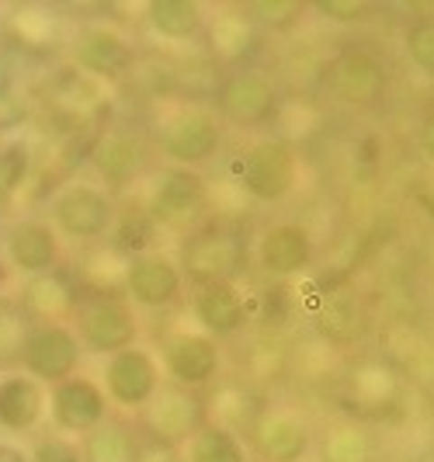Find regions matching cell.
<instances>
[{
    "instance_id": "obj_10",
    "label": "cell",
    "mask_w": 434,
    "mask_h": 462,
    "mask_svg": "<svg viewBox=\"0 0 434 462\" xmlns=\"http://www.w3.org/2000/svg\"><path fill=\"white\" fill-rule=\"evenodd\" d=\"M163 372L153 351L143 345H133L125 351H115L105 358V383L101 390L108 396V403L125 407V411H143L153 396L161 393Z\"/></svg>"
},
{
    "instance_id": "obj_33",
    "label": "cell",
    "mask_w": 434,
    "mask_h": 462,
    "mask_svg": "<svg viewBox=\"0 0 434 462\" xmlns=\"http://www.w3.org/2000/svg\"><path fill=\"white\" fill-rule=\"evenodd\" d=\"M28 462H80L77 439H63V435L39 439L35 441V448L28 452Z\"/></svg>"
},
{
    "instance_id": "obj_29",
    "label": "cell",
    "mask_w": 434,
    "mask_h": 462,
    "mask_svg": "<svg viewBox=\"0 0 434 462\" xmlns=\"http://www.w3.org/2000/svg\"><path fill=\"white\" fill-rule=\"evenodd\" d=\"M403 52L424 77H434V14H424L407 24L403 32Z\"/></svg>"
},
{
    "instance_id": "obj_20",
    "label": "cell",
    "mask_w": 434,
    "mask_h": 462,
    "mask_svg": "<svg viewBox=\"0 0 434 462\" xmlns=\"http://www.w3.org/2000/svg\"><path fill=\"white\" fill-rule=\"evenodd\" d=\"M191 317L212 341H229L247 327V300L236 285H202L191 296Z\"/></svg>"
},
{
    "instance_id": "obj_27",
    "label": "cell",
    "mask_w": 434,
    "mask_h": 462,
    "mask_svg": "<svg viewBox=\"0 0 434 462\" xmlns=\"http://www.w3.org/2000/svg\"><path fill=\"white\" fill-rule=\"evenodd\" d=\"M157 223L146 216V208H136L133 216L118 212L115 219V230H112V244L118 254L125 257H139V254H150L153 251V240H157Z\"/></svg>"
},
{
    "instance_id": "obj_18",
    "label": "cell",
    "mask_w": 434,
    "mask_h": 462,
    "mask_svg": "<svg viewBox=\"0 0 434 462\" xmlns=\"http://www.w3.org/2000/svg\"><path fill=\"white\" fill-rule=\"evenodd\" d=\"M91 163L108 188H125L139 181L150 167V146L129 129H112L91 146Z\"/></svg>"
},
{
    "instance_id": "obj_1",
    "label": "cell",
    "mask_w": 434,
    "mask_h": 462,
    "mask_svg": "<svg viewBox=\"0 0 434 462\" xmlns=\"http://www.w3.org/2000/svg\"><path fill=\"white\" fill-rule=\"evenodd\" d=\"M174 261L181 268L184 282H191L195 289H202V285H236V278L247 272L251 247H247V236L240 230L206 223L199 230L184 233L181 254Z\"/></svg>"
},
{
    "instance_id": "obj_3",
    "label": "cell",
    "mask_w": 434,
    "mask_h": 462,
    "mask_svg": "<svg viewBox=\"0 0 434 462\" xmlns=\"http://www.w3.org/2000/svg\"><path fill=\"white\" fill-rule=\"evenodd\" d=\"M146 216L157 223V230L191 233L206 226L208 216V185L199 171L163 167L153 174L146 191Z\"/></svg>"
},
{
    "instance_id": "obj_32",
    "label": "cell",
    "mask_w": 434,
    "mask_h": 462,
    "mask_svg": "<svg viewBox=\"0 0 434 462\" xmlns=\"http://www.w3.org/2000/svg\"><path fill=\"white\" fill-rule=\"evenodd\" d=\"M317 14H323L327 22H337V24H362L372 18V4L365 0H317V4H309Z\"/></svg>"
},
{
    "instance_id": "obj_34",
    "label": "cell",
    "mask_w": 434,
    "mask_h": 462,
    "mask_svg": "<svg viewBox=\"0 0 434 462\" xmlns=\"http://www.w3.org/2000/svg\"><path fill=\"white\" fill-rule=\"evenodd\" d=\"M417 150L428 163H434V108L417 125Z\"/></svg>"
},
{
    "instance_id": "obj_15",
    "label": "cell",
    "mask_w": 434,
    "mask_h": 462,
    "mask_svg": "<svg viewBox=\"0 0 434 462\" xmlns=\"http://www.w3.org/2000/svg\"><path fill=\"white\" fill-rule=\"evenodd\" d=\"M73 63L91 77L118 80L136 67V46L108 24H88L73 39Z\"/></svg>"
},
{
    "instance_id": "obj_14",
    "label": "cell",
    "mask_w": 434,
    "mask_h": 462,
    "mask_svg": "<svg viewBox=\"0 0 434 462\" xmlns=\"http://www.w3.org/2000/svg\"><path fill=\"white\" fill-rule=\"evenodd\" d=\"M4 257L24 278L56 275L63 261V236L52 230L49 219H18L4 233Z\"/></svg>"
},
{
    "instance_id": "obj_5",
    "label": "cell",
    "mask_w": 434,
    "mask_h": 462,
    "mask_svg": "<svg viewBox=\"0 0 434 462\" xmlns=\"http://www.w3.org/2000/svg\"><path fill=\"white\" fill-rule=\"evenodd\" d=\"M84 355L88 351L80 345V337L63 320H56V324H28L22 347H18L22 372L32 375L35 383H42V386H56L69 375H77Z\"/></svg>"
},
{
    "instance_id": "obj_31",
    "label": "cell",
    "mask_w": 434,
    "mask_h": 462,
    "mask_svg": "<svg viewBox=\"0 0 434 462\" xmlns=\"http://www.w3.org/2000/svg\"><path fill=\"white\" fill-rule=\"evenodd\" d=\"M372 452H368V441L362 431L355 428H341L334 431L327 445H323V462H368Z\"/></svg>"
},
{
    "instance_id": "obj_17",
    "label": "cell",
    "mask_w": 434,
    "mask_h": 462,
    "mask_svg": "<svg viewBox=\"0 0 434 462\" xmlns=\"http://www.w3.org/2000/svg\"><path fill=\"white\" fill-rule=\"evenodd\" d=\"M257 268L268 278H299L309 272L313 257H317V244L306 226L299 223H278L257 240Z\"/></svg>"
},
{
    "instance_id": "obj_36",
    "label": "cell",
    "mask_w": 434,
    "mask_h": 462,
    "mask_svg": "<svg viewBox=\"0 0 434 462\" xmlns=\"http://www.w3.org/2000/svg\"><path fill=\"white\" fill-rule=\"evenodd\" d=\"M0 462H28V452H24L22 445H14V441L0 439Z\"/></svg>"
},
{
    "instance_id": "obj_19",
    "label": "cell",
    "mask_w": 434,
    "mask_h": 462,
    "mask_svg": "<svg viewBox=\"0 0 434 462\" xmlns=\"http://www.w3.org/2000/svg\"><path fill=\"white\" fill-rule=\"evenodd\" d=\"M251 435L261 462H302L313 448V428L292 411L261 414Z\"/></svg>"
},
{
    "instance_id": "obj_4",
    "label": "cell",
    "mask_w": 434,
    "mask_h": 462,
    "mask_svg": "<svg viewBox=\"0 0 434 462\" xmlns=\"http://www.w3.org/2000/svg\"><path fill=\"white\" fill-rule=\"evenodd\" d=\"M118 206L108 188L91 185V181H69L56 191L52 206H49V223L52 230L67 240H105L112 236Z\"/></svg>"
},
{
    "instance_id": "obj_21",
    "label": "cell",
    "mask_w": 434,
    "mask_h": 462,
    "mask_svg": "<svg viewBox=\"0 0 434 462\" xmlns=\"http://www.w3.org/2000/svg\"><path fill=\"white\" fill-rule=\"evenodd\" d=\"M49 411V393L24 372L0 375V428L4 431H32Z\"/></svg>"
},
{
    "instance_id": "obj_9",
    "label": "cell",
    "mask_w": 434,
    "mask_h": 462,
    "mask_svg": "<svg viewBox=\"0 0 434 462\" xmlns=\"http://www.w3.org/2000/svg\"><path fill=\"white\" fill-rule=\"evenodd\" d=\"M161 372L178 390H202L219 379L223 372V347L219 341L206 337L202 330H174L161 345Z\"/></svg>"
},
{
    "instance_id": "obj_26",
    "label": "cell",
    "mask_w": 434,
    "mask_h": 462,
    "mask_svg": "<svg viewBox=\"0 0 434 462\" xmlns=\"http://www.w3.org/2000/svg\"><path fill=\"white\" fill-rule=\"evenodd\" d=\"M309 4L306 0H251L240 7L244 22L264 32H292L306 18Z\"/></svg>"
},
{
    "instance_id": "obj_13",
    "label": "cell",
    "mask_w": 434,
    "mask_h": 462,
    "mask_svg": "<svg viewBox=\"0 0 434 462\" xmlns=\"http://www.w3.org/2000/svg\"><path fill=\"white\" fill-rule=\"evenodd\" d=\"M49 414L52 424L63 431V435H88L94 431L101 420L112 417V403L101 390V383L91 375H69L63 383L49 386Z\"/></svg>"
},
{
    "instance_id": "obj_7",
    "label": "cell",
    "mask_w": 434,
    "mask_h": 462,
    "mask_svg": "<svg viewBox=\"0 0 434 462\" xmlns=\"http://www.w3.org/2000/svg\"><path fill=\"white\" fill-rule=\"evenodd\" d=\"M236 185L261 206L285 202L292 195V188L299 185V163L292 146H285L282 139H257L240 157Z\"/></svg>"
},
{
    "instance_id": "obj_6",
    "label": "cell",
    "mask_w": 434,
    "mask_h": 462,
    "mask_svg": "<svg viewBox=\"0 0 434 462\" xmlns=\"http://www.w3.org/2000/svg\"><path fill=\"white\" fill-rule=\"evenodd\" d=\"M157 150L167 167L199 171L223 150V122L206 108H181L161 122Z\"/></svg>"
},
{
    "instance_id": "obj_22",
    "label": "cell",
    "mask_w": 434,
    "mask_h": 462,
    "mask_svg": "<svg viewBox=\"0 0 434 462\" xmlns=\"http://www.w3.org/2000/svg\"><path fill=\"white\" fill-rule=\"evenodd\" d=\"M80 462H143L139 431L125 420H101L94 431L77 439Z\"/></svg>"
},
{
    "instance_id": "obj_23",
    "label": "cell",
    "mask_w": 434,
    "mask_h": 462,
    "mask_svg": "<svg viewBox=\"0 0 434 462\" xmlns=\"http://www.w3.org/2000/svg\"><path fill=\"white\" fill-rule=\"evenodd\" d=\"M146 24L167 42H191L206 28V11L195 0H153L146 4Z\"/></svg>"
},
{
    "instance_id": "obj_11",
    "label": "cell",
    "mask_w": 434,
    "mask_h": 462,
    "mask_svg": "<svg viewBox=\"0 0 434 462\" xmlns=\"http://www.w3.org/2000/svg\"><path fill=\"white\" fill-rule=\"evenodd\" d=\"M327 91L351 108H372L386 101L389 67L368 49H344L327 63Z\"/></svg>"
},
{
    "instance_id": "obj_2",
    "label": "cell",
    "mask_w": 434,
    "mask_h": 462,
    "mask_svg": "<svg viewBox=\"0 0 434 462\" xmlns=\"http://www.w3.org/2000/svg\"><path fill=\"white\" fill-rule=\"evenodd\" d=\"M212 116L236 129H264L282 112V91L268 73L236 67L219 77L212 91Z\"/></svg>"
},
{
    "instance_id": "obj_35",
    "label": "cell",
    "mask_w": 434,
    "mask_h": 462,
    "mask_svg": "<svg viewBox=\"0 0 434 462\" xmlns=\"http://www.w3.org/2000/svg\"><path fill=\"white\" fill-rule=\"evenodd\" d=\"M417 206H420V212L434 223V178L417 191Z\"/></svg>"
},
{
    "instance_id": "obj_24",
    "label": "cell",
    "mask_w": 434,
    "mask_h": 462,
    "mask_svg": "<svg viewBox=\"0 0 434 462\" xmlns=\"http://www.w3.org/2000/svg\"><path fill=\"white\" fill-rule=\"evenodd\" d=\"M184 459L188 462H251L244 441L236 439L229 428L206 420L184 445Z\"/></svg>"
},
{
    "instance_id": "obj_37",
    "label": "cell",
    "mask_w": 434,
    "mask_h": 462,
    "mask_svg": "<svg viewBox=\"0 0 434 462\" xmlns=\"http://www.w3.org/2000/svg\"><path fill=\"white\" fill-rule=\"evenodd\" d=\"M0 375H4V358H0Z\"/></svg>"
},
{
    "instance_id": "obj_28",
    "label": "cell",
    "mask_w": 434,
    "mask_h": 462,
    "mask_svg": "<svg viewBox=\"0 0 434 462\" xmlns=\"http://www.w3.org/2000/svg\"><path fill=\"white\" fill-rule=\"evenodd\" d=\"M323 334H330L334 341H351L358 337V330L365 327V313H362V302L355 300L351 292H341L337 300H330L320 313Z\"/></svg>"
},
{
    "instance_id": "obj_12",
    "label": "cell",
    "mask_w": 434,
    "mask_h": 462,
    "mask_svg": "<svg viewBox=\"0 0 434 462\" xmlns=\"http://www.w3.org/2000/svg\"><path fill=\"white\" fill-rule=\"evenodd\" d=\"M122 285H125V302L133 310H167L181 300L184 275L178 261L163 251H150L125 261L122 272Z\"/></svg>"
},
{
    "instance_id": "obj_30",
    "label": "cell",
    "mask_w": 434,
    "mask_h": 462,
    "mask_svg": "<svg viewBox=\"0 0 434 462\" xmlns=\"http://www.w3.org/2000/svg\"><path fill=\"white\" fill-rule=\"evenodd\" d=\"M32 171V153L24 143H11L0 150V195H11L28 181Z\"/></svg>"
},
{
    "instance_id": "obj_8",
    "label": "cell",
    "mask_w": 434,
    "mask_h": 462,
    "mask_svg": "<svg viewBox=\"0 0 434 462\" xmlns=\"http://www.w3.org/2000/svg\"><path fill=\"white\" fill-rule=\"evenodd\" d=\"M73 334L80 337L84 351L108 358L115 351L139 345V317L118 296H94L73 306Z\"/></svg>"
},
{
    "instance_id": "obj_25",
    "label": "cell",
    "mask_w": 434,
    "mask_h": 462,
    "mask_svg": "<svg viewBox=\"0 0 434 462\" xmlns=\"http://www.w3.org/2000/svg\"><path fill=\"white\" fill-rule=\"evenodd\" d=\"M22 302L24 310L35 317V324H56V320H63L67 310H73V296L56 275L28 278Z\"/></svg>"
},
{
    "instance_id": "obj_16",
    "label": "cell",
    "mask_w": 434,
    "mask_h": 462,
    "mask_svg": "<svg viewBox=\"0 0 434 462\" xmlns=\"http://www.w3.org/2000/svg\"><path fill=\"white\" fill-rule=\"evenodd\" d=\"M206 424L202 400L188 390H163L143 407V428L163 445H188V439Z\"/></svg>"
}]
</instances>
